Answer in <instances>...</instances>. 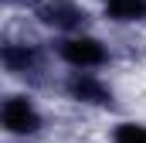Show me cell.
<instances>
[{
  "mask_svg": "<svg viewBox=\"0 0 146 143\" xmlns=\"http://www.w3.org/2000/svg\"><path fill=\"white\" fill-rule=\"evenodd\" d=\"M54 55L72 72H95V68H106L112 61L109 44L102 37L88 34V31H82V34H61L54 41Z\"/></svg>",
  "mask_w": 146,
  "mask_h": 143,
  "instance_id": "cell-1",
  "label": "cell"
},
{
  "mask_svg": "<svg viewBox=\"0 0 146 143\" xmlns=\"http://www.w3.org/2000/svg\"><path fill=\"white\" fill-rule=\"evenodd\" d=\"M0 130L10 136H37L44 130V112L24 92L0 96Z\"/></svg>",
  "mask_w": 146,
  "mask_h": 143,
  "instance_id": "cell-2",
  "label": "cell"
},
{
  "mask_svg": "<svg viewBox=\"0 0 146 143\" xmlns=\"http://www.w3.org/2000/svg\"><path fill=\"white\" fill-rule=\"evenodd\" d=\"M37 21L44 27H54L58 34H82L88 24V10L75 0H44L37 7Z\"/></svg>",
  "mask_w": 146,
  "mask_h": 143,
  "instance_id": "cell-3",
  "label": "cell"
},
{
  "mask_svg": "<svg viewBox=\"0 0 146 143\" xmlns=\"http://www.w3.org/2000/svg\"><path fill=\"white\" fill-rule=\"evenodd\" d=\"M65 96L72 102H82V106H99V109H112L115 106L112 89L95 72H72L65 78Z\"/></svg>",
  "mask_w": 146,
  "mask_h": 143,
  "instance_id": "cell-4",
  "label": "cell"
},
{
  "mask_svg": "<svg viewBox=\"0 0 146 143\" xmlns=\"http://www.w3.org/2000/svg\"><path fill=\"white\" fill-rule=\"evenodd\" d=\"M0 65L10 75H37L41 72V51L27 41H0Z\"/></svg>",
  "mask_w": 146,
  "mask_h": 143,
  "instance_id": "cell-5",
  "label": "cell"
},
{
  "mask_svg": "<svg viewBox=\"0 0 146 143\" xmlns=\"http://www.w3.org/2000/svg\"><path fill=\"white\" fill-rule=\"evenodd\" d=\"M102 14L115 24H139L146 21V0H102Z\"/></svg>",
  "mask_w": 146,
  "mask_h": 143,
  "instance_id": "cell-6",
  "label": "cell"
},
{
  "mask_svg": "<svg viewBox=\"0 0 146 143\" xmlns=\"http://www.w3.org/2000/svg\"><path fill=\"white\" fill-rule=\"evenodd\" d=\"M112 143H146V123L122 119L112 126Z\"/></svg>",
  "mask_w": 146,
  "mask_h": 143,
  "instance_id": "cell-7",
  "label": "cell"
},
{
  "mask_svg": "<svg viewBox=\"0 0 146 143\" xmlns=\"http://www.w3.org/2000/svg\"><path fill=\"white\" fill-rule=\"evenodd\" d=\"M0 3H7V0H0Z\"/></svg>",
  "mask_w": 146,
  "mask_h": 143,
  "instance_id": "cell-8",
  "label": "cell"
}]
</instances>
